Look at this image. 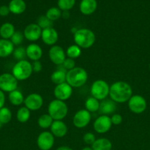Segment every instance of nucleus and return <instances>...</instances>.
<instances>
[{"instance_id":"42","label":"nucleus","mask_w":150,"mask_h":150,"mask_svg":"<svg viewBox=\"0 0 150 150\" xmlns=\"http://www.w3.org/2000/svg\"><path fill=\"white\" fill-rule=\"evenodd\" d=\"M5 103V95L4 92L0 90V108H3Z\"/></svg>"},{"instance_id":"2","label":"nucleus","mask_w":150,"mask_h":150,"mask_svg":"<svg viewBox=\"0 0 150 150\" xmlns=\"http://www.w3.org/2000/svg\"><path fill=\"white\" fill-rule=\"evenodd\" d=\"M74 41L80 48H89L95 43V34L92 30L86 28L77 29L74 34Z\"/></svg>"},{"instance_id":"7","label":"nucleus","mask_w":150,"mask_h":150,"mask_svg":"<svg viewBox=\"0 0 150 150\" xmlns=\"http://www.w3.org/2000/svg\"><path fill=\"white\" fill-rule=\"evenodd\" d=\"M19 81L12 73H4L0 75V90L4 92H10L16 90L18 88Z\"/></svg>"},{"instance_id":"4","label":"nucleus","mask_w":150,"mask_h":150,"mask_svg":"<svg viewBox=\"0 0 150 150\" xmlns=\"http://www.w3.org/2000/svg\"><path fill=\"white\" fill-rule=\"evenodd\" d=\"M32 63L27 60L18 61L12 69V74L18 81H25L29 79L32 75Z\"/></svg>"},{"instance_id":"26","label":"nucleus","mask_w":150,"mask_h":150,"mask_svg":"<svg viewBox=\"0 0 150 150\" xmlns=\"http://www.w3.org/2000/svg\"><path fill=\"white\" fill-rule=\"evenodd\" d=\"M66 73L63 70H57L53 72L51 75V81L56 85L60 84L66 82Z\"/></svg>"},{"instance_id":"41","label":"nucleus","mask_w":150,"mask_h":150,"mask_svg":"<svg viewBox=\"0 0 150 150\" xmlns=\"http://www.w3.org/2000/svg\"><path fill=\"white\" fill-rule=\"evenodd\" d=\"M10 13V9H9L8 6L7 5H1L0 7V16L2 17H5V16H8L9 13Z\"/></svg>"},{"instance_id":"34","label":"nucleus","mask_w":150,"mask_h":150,"mask_svg":"<svg viewBox=\"0 0 150 150\" xmlns=\"http://www.w3.org/2000/svg\"><path fill=\"white\" fill-rule=\"evenodd\" d=\"M53 21L48 18L46 16H41L38 18L37 21V24L41 28V29H46V28L53 27Z\"/></svg>"},{"instance_id":"39","label":"nucleus","mask_w":150,"mask_h":150,"mask_svg":"<svg viewBox=\"0 0 150 150\" xmlns=\"http://www.w3.org/2000/svg\"><path fill=\"white\" fill-rule=\"evenodd\" d=\"M110 120H111L112 125H119L122 122V117L121 114H115L110 117Z\"/></svg>"},{"instance_id":"18","label":"nucleus","mask_w":150,"mask_h":150,"mask_svg":"<svg viewBox=\"0 0 150 150\" xmlns=\"http://www.w3.org/2000/svg\"><path fill=\"white\" fill-rule=\"evenodd\" d=\"M26 57L32 61H39L43 55V50L39 45L31 43L26 48Z\"/></svg>"},{"instance_id":"8","label":"nucleus","mask_w":150,"mask_h":150,"mask_svg":"<svg viewBox=\"0 0 150 150\" xmlns=\"http://www.w3.org/2000/svg\"><path fill=\"white\" fill-rule=\"evenodd\" d=\"M146 100L143 96L139 95H132L128 100V107L131 112L134 114H142L146 109Z\"/></svg>"},{"instance_id":"1","label":"nucleus","mask_w":150,"mask_h":150,"mask_svg":"<svg viewBox=\"0 0 150 150\" xmlns=\"http://www.w3.org/2000/svg\"><path fill=\"white\" fill-rule=\"evenodd\" d=\"M110 99L116 103L128 102L132 96V89L130 85L125 81H116L110 86Z\"/></svg>"},{"instance_id":"6","label":"nucleus","mask_w":150,"mask_h":150,"mask_svg":"<svg viewBox=\"0 0 150 150\" xmlns=\"http://www.w3.org/2000/svg\"><path fill=\"white\" fill-rule=\"evenodd\" d=\"M110 93V86L104 80L95 81L91 86V96L98 100H103L106 99Z\"/></svg>"},{"instance_id":"33","label":"nucleus","mask_w":150,"mask_h":150,"mask_svg":"<svg viewBox=\"0 0 150 150\" xmlns=\"http://www.w3.org/2000/svg\"><path fill=\"white\" fill-rule=\"evenodd\" d=\"M75 0H58L57 6L61 11H69L74 6Z\"/></svg>"},{"instance_id":"44","label":"nucleus","mask_w":150,"mask_h":150,"mask_svg":"<svg viewBox=\"0 0 150 150\" xmlns=\"http://www.w3.org/2000/svg\"><path fill=\"white\" fill-rule=\"evenodd\" d=\"M56 150H73V149H72L71 147H69V146H60V147L57 148Z\"/></svg>"},{"instance_id":"29","label":"nucleus","mask_w":150,"mask_h":150,"mask_svg":"<svg viewBox=\"0 0 150 150\" xmlns=\"http://www.w3.org/2000/svg\"><path fill=\"white\" fill-rule=\"evenodd\" d=\"M30 111L26 107H21L17 111L16 118L17 120L21 123H25L30 118Z\"/></svg>"},{"instance_id":"25","label":"nucleus","mask_w":150,"mask_h":150,"mask_svg":"<svg viewBox=\"0 0 150 150\" xmlns=\"http://www.w3.org/2000/svg\"><path fill=\"white\" fill-rule=\"evenodd\" d=\"M8 100L12 105L15 106H19L22 103H24V98L21 91L16 89L8 94Z\"/></svg>"},{"instance_id":"24","label":"nucleus","mask_w":150,"mask_h":150,"mask_svg":"<svg viewBox=\"0 0 150 150\" xmlns=\"http://www.w3.org/2000/svg\"><path fill=\"white\" fill-rule=\"evenodd\" d=\"M113 145L111 142L106 138H100L96 139L94 143L91 145L93 150H111Z\"/></svg>"},{"instance_id":"31","label":"nucleus","mask_w":150,"mask_h":150,"mask_svg":"<svg viewBox=\"0 0 150 150\" xmlns=\"http://www.w3.org/2000/svg\"><path fill=\"white\" fill-rule=\"evenodd\" d=\"M12 120V112L7 107L0 108V122L3 125L8 124Z\"/></svg>"},{"instance_id":"14","label":"nucleus","mask_w":150,"mask_h":150,"mask_svg":"<svg viewBox=\"0 0 150 150\" xmlns=\"http://www.w3.org/2000/svg\"><path fill=\"white\" fill-rule=\"evenodd\" d=\"M110 117L107 115H101L94 122V129L96 133L103 134L110 130L112 127Z\"/></svg>"},{"instance_id":"17","label":"nucleus","mask_w":150,"mask_h":150,"mask_svg":"<svg viewBox=\"0 0 150 150\" xmlns=\"http://www.w3.org/2000/svg\"><path fill=\"white\" fill-rule=\"evenodd\" d=\"M50 130L55 137H64L68 133V127L62 120H54L50 127Z\"/></svg>"},{"instance_id":"10","label":"nucleus","mask_w":150,"mask_h":150,"mask_svg":"<svg viewBox=\"0 0 150 150\" xmlns=\"http://www.w3.org/2000/svg\"><path fill=\"white\" fill-rule=\"evenodd\" d=\"M72 93H73V88L67 82L56 85L54 89V95L56 99L64 102L68 100L71 97Z\"/></svg>"},{"instance_id":"38","label":"nucleus","mask_w":150,"mask_h":150,"mask_svg":"<svg viewBox=\"0 0 150 150\" xmlns=\"http://www.w3.org/2000/svg\"><path fill=\"white\" fill-rule=\"evenodd\" d=\"M75 64H76V63H75L74 59L71 58H66L63 63V67L68 70H72V69L74 68Z\"/></svg>"},{"instance_id":"47","label":"nucleus","mask_w":150,"mask_h":150,"mask_svg":"<svg viewBox=\"0 0 150 150\" xmlns=\"http://www.w3.org/2000/svg\"><path fill=\"white\" fill-rule=\"evenodd\" d=\"M149 70H150V63H149Z\"/></svg>"},{"instance_id":"37","label":"nucleus","mask_w":150,"mask_h":150,"mask_svg":"<svg viewBox=\"0 0 150 150\" xmlns=\"http://www.w3.org/2000/svg\"><path fill=\"white\" fill-rule=\"evenodd\" d=\"M83 141L86 144L92 145L96 141V136L93 133L88 132L83 136Z\"/></svg>"},{"instance_id":"11","label":"nucleus","mask_w":150,"mask_h":150,"mask_svg":"<svg viewBox=\"0 0 150 150\" xmlns=\"http://www.w3.org/2000/svg\"><path fill=\"white\" fill-rule=\"evenodd\" d=\"M49 57L52 63L56 65H61L66 59L64 49L60 45H52L49 51Z\"/></svg>"},{"instance_id":"27","label":"nucleus","mask_w":150,"mask_h":150,"mask_svg":"<svg viewBox=\"0 0 150 150\" xmlns=\"http://www.w3.org/2000/svg\"><path fill=\"white\" fill-rule=\"evenodd\" d=\"M100 106V102L97 99L94 98V97H90L85 100V109L90 113L96 112L99 111Z\"/></svg>"},{"instance_id":"19","label":"nucleus","mask_w":150,"mask_h":150,"mask_svg":"<svg viewBox=\"0 0 150 150\" xmlns=\"http://www.w3.org/2000/svg\"><path fill=\"white\" fill-rule=\"evenodd\" d=\"M117 106H116V103L112 100L111 99H104L101 100L99 106V112L102 115H107L112 114L116 111Z\"/></svg>"},{"instance_id":"28","label":"nucleus","mask_w":150,"mask_h":150,"mask_svg":"<svg viewBox=\"0 0 150 150\" xmlns=\"http://www.w3.org/2000/svg\"><path fill=\"white\" fill-rule=\"evenodd\" d=\"M54 120L50 117L49 114H42L38 120V125L41 128L48 129L50 128Z\"/></svg>"},{"instance_id":"9","label":"nucleus","mask_w":150,"mask_h":150,"mask_svg":"<svg viewBox=\"0 0 150 150\" xmlns=\"http://www.w3.org/2000/svg\"><path fill=\"white\" fill-rule=\"evenodd\" d=\"M54 144V136L49 131H44L37 139V146L41 150H50Z\"/></svg>"},{"instance_id":"32","label":"nucleus","mask_w":150,"mask_h":150,"mask_svg":"<svg viewBox=\"0 0 150 150\" xmlns=\"http://www.w3.org/2000/svg\"><path fill=\"white\" fill-rule=\"evenodd\" d=\"M62 16V11L56 7H52L51 8L49 9L46 13V16L48 18L49 20L51 21H54L57 20L60 18Z\"/></svg>"},{"instance_id":"35","label":"nucleus","mask_w":150,"mask_h":150,"mask_svg":"<svg viewBox=\"0 0 150 150\" xmlns=\"http://www.w3.org/2000/svg\"><path fill=\"white\" fill-rule=\"evenodd\" d=\"M13 55L16 59L18 61H21V60H24L25 58L26 57V48H24L22 46H19L16 48H15L13 51Z\"/></svg>"},{"instance_id":"36","label":"nucleus","mask_w":150,"mask_h":150,"mask_svg":"<svg viewBox=\"0 0 150 150\" xmlns=\"http://www.w3.org/2000/svg\"><path fill=\"white\" fill-rule=\"evenodd\" d=\"M24 36L22 32H19V31H16L12 38H10V41L13 42L14 45H19L22 43L23 40Z\"/></svg>"},{"instance_id":"45","label":"nucleus","mask_w":150,"mask_h":150,"mask_svg":"<svg viewBox=\"0 0 150 150\" xmlns=\"http://www.w3.org/2000/svg\"><path fill=\"white\" fill-rule=\"evenodd\" d=\"M82 150H93L92 148L91 147H89V146H86V147L83 148Z\"/></svg>"},{"instance_id":"3","label":"nucleus","mask_w":150,"mask_h":150,"mask_svg":"<svg viewBox=\"0 0 150 150\" xmlns=\"http://www.w3.org/2000/svg\"><path fill=\"white\" fill-rule=\"evenodd\" d=\"M88 73L82 67H75L66 73V82L72 88L81 87L88 80Z\"/></svg>"},{"instance_id":"23","label":"nucleus","mask_w":150,"mask_h":150,"mask_svg":"<svg viewBox=\"0 0 150 150\" xmlns=\"http://www.w3.org/2000/svg\"><path fill=\"white\" fill-rule=\"evenodd\" d=\"M15 32L14 25L10 22L4 23L0 26V37L2 39L10 40Z\"/></svg>"},{"instance_id":"40","label":"nucleus","mask_w":150,"mask_h":150,"mask_svg":"<svg viewBox=\"0 0 150 150\" xmlns=\"http://www.w3.org/2000/svg\"><path fill=\"white\" fill-rule=\"evenodd\" d=\"M32 70L35 73H39L42 70L43 66L42 64L40 61H35L33 62V63H32Z\"/></svg>"},{"instance_id":"30","label":"nucleus","mask_w":150,"mask_h":150,"mask_svg":"<svg viewBox=\"0 0 150 150\" xmlns=\"http://www.w3.org/2000/svg\"><path fill=\"white\" fill-rule=\"evenodd\" d=\"M81 54H82V50L76 44L70 45L66 51V54L68 58L73 59L78 58L81 55Z\"/></svg>"},{"instance_id":"5","label":"nucleus","mask_w":150,"mask_h":150,"mask_svg":"<svg viewBox=\"0 0 150 150\" xmlns=\"http://www.w3.org/2000/svg\"><path fill=\"white\" fill-rule=\"evenodd\" d=\"M67 105L64 101L53 100L48 105V114L54 120H62L68 114Z\"/></svg>"},{"instance_id":"20","label":"nucleus","mask_w":150,"mask_h":150,"mask_svg":"<svg viewBox=\"0 0 150 150\" xmlns=\"http://www.w3.org/2000/svg\"><path fill=\"white\" fill-rule=\"evenodd\" d=\"M96 8V0H82L79 4V10L85 16H89L94 13Z\"/></svg>"},{"instance_id":"13","label":"nucleus","mask_w":150,"mask_h":150,"mask_svg":"<svg viewBox=\"0 0 150 150\" xmlns=\"http://www.w3.org/2000/svg\"><path fill=\"white\" fill-rule=\"evenodd\" d=\"M24 103L29 111H38L43 106L44 99L39 94L31 93L24 98Z\"/></svg>"},{"instance_id":"43","label":"nucleus","mask_w":150,"mask_h":150,"mask_svg":"<svg viewBox=\"0 0 150 150\" xmlns=\"http://www.w3.org/2000/svg\"><path fill=\"white\" fill-rule=\"evenodd\" d=\"M61 16L63 18L66 19V18H68L69 16H70V14H69V11H63V12H62V16Z\"/></svg>"},{"instance_id":"15","label":"nucleus","mask_w":150,"mask_h":150,"mask_svg":"<svg viewBox=\"0 0 150 150\" xmlns=\"http://www.w3.org/2000/svg\"><path fill=\"white\" fill-rule=\"evenodd\" d=\"M24 36L30 42H35L41 38L42 29L37 23H30L25 27Z\"/></svg>"},{"instance_id":"22","label":"nucleus","mask_w":150,"mask_h":150,"mask_svg":"<svg viewBox=\"0 0 150 150\" xmlns=\"http://www.w3.org/2000/svg\"><path fill=\"white\" fill-rule=\"evenodd\" d=\"M8 7L10 13L15 15H19L25 11L26 4L24 0H11L9 2Z\"/></svg>"},{"instance_id":"21","label":"nucleus","mask_w":150,"mask_h":150,"mask_svg":"<svg viewBox=\"0 0 150 150\" xmlns=\"http://www.w3.org/2000/svg\"><path fill=\"white\" fill-rule=\"evenodd\" d=\"M15 45L10 40L0 39V58H6L11 54L14 51Z\"/></svg>"},{"instance_id":"16","label":"nucleus","mask_w":150,"mask_h":150,"mask_svg":"<svg viewBox=\"0 0 150 150\" xmlns=\"http://www.w3.org/2000/svg\"><path fill=\"white\" fill-rule=\"evenodd\" d=\"M58 32L54 28L50 27L42 29L41 39L44 43L48 45H54L58 40Z\"/></svg>"},{"instance_id":"46","label":"nucleus","mask_w":150,"mask_h":150,"mask_svg":"<svg viewBox=\"0 0 150 150\" xmlns=\"http://www.w3.org/2000/svg\"><path fill=\"white\" fill-rule=\"evenodd\" d=\"M2 126H3V124L1 122H0V129L1 128V127H2Z\"/></svg>"},{"instance_id":"12","label":"nucleus","mask_w":150,"mask_h":150,"mask_svg":"<svg viewBox=\"0 0 150 150\" xmlns=\"http://www.w3.org/2000/svg\"><path fill=\"white\" fill-rule=\"evenodd\" d=\"M91 120V114L86 109L79 110L73 117V125L76 128H84Z\"/></svg>"}]
</instances>
